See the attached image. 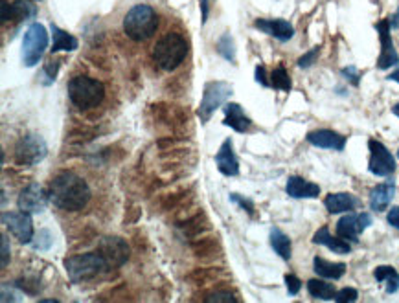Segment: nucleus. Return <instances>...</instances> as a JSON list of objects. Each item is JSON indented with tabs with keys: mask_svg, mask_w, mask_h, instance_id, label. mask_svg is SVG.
I'll list each match as a JSON object with an SVG mask.
<instances>
[{
	"mask_svg": "<svg viewBox=\"0 0 399 303\" xmlns=\"http://www.w3.org/2000/svg\"><path fill=\"white\" fill-rule=\"evenodd\" d=\"M269 241H271V247H273V250L278 253L280 258L284 259V261H289L291 253H293V244H291L289 236H285L280 228H273L271 236H269Z\"/></svg>",
	"mask_w": 399,
	"mask_h": 303,
	"instance_id": "27",
	"label": "nucleus"
},
{
	"mask_svg": "<svg viewBox=\"0 0 399 303\" xmlns=\"http://www.w3.org/2000/svg\"><path fill=\"white\" fill-rule=\"evenodd\" d=\"M368 149H370V162H368V171L376 176H390L396 173V158L392 156L389 149L383 143L370 138L368 140Z\"/></svg>",
	"mask_w": 399,
	"mask_h": 303,
	"instance_id": "9",
	"label": "nucleus"
},
{
	"mask_svg": "<svg viewBox=\"0 0 399 303\" xmlns=\"http://www.w3.org/2000/svg\"><path fill=\"white\" fill-rule=\"evenodd\" d=\"M342 76L348 79V81L353 85V87H359V79H361V72L357 70L356 66H346L342 68Z\"/></svg>",
	"mask_w": 399,
	"mask_h": 303,
	"instance_id": "37",
	"label": "nucleus"
},
{
	"mask_svg": "<svg viewBox=\"0 0 399 303\" xmlns=\"http://www.w3.org/2000/svg\"><path fill=\"white\" fill-rule=\"evenodd\" d=\"M313 270H315V274L324 278V280H340L342 275L346 274V264L344 263H331L328 259L320 258L317 255L315 261H313Z\"/></svg>",
	"mask_w": 399,
	"mask_h": 303,
	"instance_id": "24",
	"label": "nucleus"
},
{
	"mask_svg": "<svg viewBox=\"0 0 399 303\" xmlns=\"http://www.w3.org/2000/svg\"><path fill=\"white\" fill-rule=\"evenodd\" d=\"M217 52L221 55H223V57L226 61H232V63L235 61V57H234V55H235V46H234V43H232V37H230L228 33H224L223 37L219 39Z\"/></svg>",
	"mask_w": 399,
	"mask_h": 303,
	"instance_id": "30",
	"label": "nucleus"
},
{
	"mask_svg": "<svg viewBox=\"0 0 399 303\" xmlns=\"http://www.w3.org/2000/svg\"><path fill=\"white\" fill-rule=\"evenodd\" d=\"M256 81L262 85V87H271V83H269L267 79V72H265V66L263 65H257L256 66Z\"/></svg>",
	"mask_w": 399,
	"mask_h": 303,
	"instance_id": "39",
	"label": "nucleus"
},
{
	"mask_svg": "<svg viewBox=\"0 0 399 303\" xmlns=\"http://www.w3.org/2000/svg\"><path fill=\"white\" fill-rule=\"evenodd\" d=\"M48 154V147L37 134H26L15 145V160L21 165H35L43 162Z\"/></svg>",
	"mask_w": 399,
	"mask_h": 303,
	"instance_id": "8",
	"label": "nucleus"
},
{
	"mask_svg": "<svg viewBox=\"0 0 399 303\" xmlns=\"http://www.w3.org/2000/svg\"><path fill=\"white\" fill-rule=\"evenodd\" d=\"M206 302H237V297L230 291H215L213 294L206 296Z\"/></svg>",
	"mask_w": 399,
	"mask_h": 303,
	"instance_id": "34",
	"label": "nucleus"
},
{
	"mask_svg": "<svg viewBox=\"0 0 399 303\" xmlns=\"http://www.w3.org/2000/svg\"><path fill=\"white\" fill-rule=\"evenodd\" d=\"M398 158H399V151H398Z\"/></svg>",
	"mask_w": 399,
	"mask_h": 303,
	"instance_id": "45",
	"label": "nucleus"
},
{
	"mask_svg": "<svg viewBox=\"0 0 399 303\" xmlns=\"http://www.w3.org/2000/svg\"><path fill=\"white\" fill-rule=\"evenodd\" d=\"M234 94V88L230 87L228 83L224 81H210L204 85L202 90L201 105L197 109V116L201 123H208V120L212 118L213 112L221 107Z\"/></svg>",
	"mask_w": 399,
	"mask_h": 303,
	"instance_id": "6",
	"label": "nucleus"
},
{
	"mask_svg": "<svg viewBox=\"0 0 399 303\" xmlns=\"http://www.w3.org/2000/svg\"><path fill=\"white\" fill-rule=\"evenodd\" d=\"M357 297H359V292H357L356 289H353V286H344V289H340V291H337L335 302H339V303L356 302Z\"/></svg>",
	"mask_w": 399,
	"mask_h": 303,
	"instance_id": "31",
	"label": "nucleus"
},
{
	"mask_svg": "<svg viewBox=\"0 0 399 303\" xmlns=\"http://www.w3.org/2000/svg\"><path fill=\"white\" fill-rule=\"evenodd\" d=\"M390 26L392 28H399V10L396 11V15L390 19Z\"/></svg>",
	"mask_w": 399,
	"mask_h": 303,
	"instance_id": "42",
	"label": "nucleus"
},
{
	"mask_svg": "<svg viewBox=\"0 0 399 303\" xmlns=\"http://www.w3.org/2000/svg\"><path fill=\"white\" fill-rule=\"evenodd\" d=\"M232 140L226 138L223 143H221V149L215 154V165L221 175L224 176H237L240 175V160H237V154L234 151V145H232Z\"/></svg>",
	"mask_w": 399,
	"mask_h": 303,
	"instance_id": "15",
	"label": "nucleus"
},
{
	"mask_svg": "<svg viewBox=\"0 0 399 303\" xmlns=\"http://www.w3.org/2000/svg\"><path fill=\"white\" fill-rule=\"evenodd\" d=\"M201 11H202V24L208 21V13H210V0H201Z\"/></svg>",
	"mask_w": 399,
	"mask_h": 303,
	"instance_id": "41",
	"label": "nucleus"
},
{
	"mask_svg": "<svg viewBox=\"0 0 399 303\" xmlns=\"http://www.w3.org/2000/svg\"><path fill=\"white\" fill-rule=\"evenodd\" d=\"M376 30L379 32V39H381V55L378 59V68L379 70H387V68H392V66L398 65L399 55L398 50H396L394 43H392V35H390V19H383L376 24Z\"/></svg>",
	"mask_w": 399,
	"mask_h": 303,
	"instance_id": "12",
	"label": "nucleus"
},
{
	"mask_svg": "<svg viewBox=\"0 0 399 303\" xmlns=\"http://www.w3.org/2000/svg\"><path fill=\"white\" fill-rule=\"evenodd\" d=\"M285 285H287L291 296H296L302 289V281L295 274H285Z\"/></svg>",
	"mask_w": 399,
	"mask_h": 303,
	"instance_id": "35",
	"label": "nucleus"
},
{
	"mask_svg": "<svg viewBox=\"0 0 399 303\" xmlns=\"http://www.w3.org/2000/svg\"><path fill=\"white\" fill-rule=\"evenodd\" d=\"M48 33L43 24H32L24 33V41H22V63L28 68H32L41 61L44 50L48 48Z\"/></svg>",
	"mask_w": 399,
	"mask_h": 303,
	"instance_id": "7",
	"label": "nucleus"
},
{
	"mask_svg": "<svg viewBox=\"0 0 399 303\" xmlns=\"http://www.w3.org/2000/svg\"><path fill=\"white\" fill-rule=\"evenodd\" d=\"M313 242L315 244H320V247H328L331 252L340 253V255H344V253L351 252V242H348L342 237H333L329 233L328 226H322L320 230L313 236Z\"/></svg>",
	"mask_w": 399,
	"mask_h": 303,
	"instance_id": "23",
	"label": "nucleus"
},
{
	"mask_svg": "<svg viewBox=\"0 0 399 303\" xmlns=\"http://www.w3.org/2000/svg\"><path fill=\"white\" fill-rule=\"evenodd\" d=\"M368 226H372V217L368 213H348L340 217L337 222V236L346 239L348 242H357L359 237Z\"/></svg>",
	"mask_w": 399,
	"mask_h": 303,
	"instance_id": "11",
	"label": "nucleus"
},
{
	"mask_svg": "<svg viewBox=\"0 0 399 303\" xmlns=\"http://www.w3.org/2000/svg\"><path fill=\"white\" fill-rule=\"evenodd\" d=\"M66 274L72 283H81V281L93 280L98 274L109 272V264L99 252H87L70 255L65 261Z\"/></svg>",
	"mask_w": 399,
	"mask_h": 303,
	"instance_id": "5",
	"label": "nucleus"
},
{
	"mask_svg": "<svg viewBox=\"0 0 399 303\" xmlns=\"http://www.w3.org/2000/svg\"><path fill=\"white\" fill-rule=\"evenodd\" d=\"M318 54H320V46H315V48L306 52V54L298 59V66H300V68H309V66L318 59Z\"/></svg>",
	"mask_w": 399,
	"mask_h": 303,
	"instance_id": "32",
	"label": "nucleus"
},
{
	"mask_svg": "<svg viewBox=\"0 0 399 303\" xmlns=\"http://www.w3.org/2000/svg\"><path fill=\"white\" fill-rule=\"evenodd\" d=\"M392 112H394V114L399 118V103H396L394 107H392Z\"/></svg>",
	"mask_w": 399,
	"mask_h": 303,
	"instance_id": "44",
	"label": "nucleus"
},
{
	"mask_svg": "<svg viewBox=\"0 0 399 303\" xmlns=\"http://www.w3.org/2000/svg\"><path fill=\"white\" fill-rule=\"evenodd\" d=\"M254 26H256L260 32L267 33V35L278 39L282 43L289 41V39H293V35H295L293 24L284 21V19H257V21L254 22Z\"/></svg>",
	"mask_w": 399,
	"mask_h": 303,
	"instance_id": "18",
	"label": "nucleus"
},
{
	"mask_svg": "<svg viewBox=\"0 0 399 303\" xmlns=\"http://www.w3.org/2000/svg\"><path fill=\"white\" fill-rule=\"evenodd\" d=\"M50 202L63 211H79L90 202V187L83 176L74 171H61L52 178L48 187Z\"/></svg>",
	"mask_w": 399,
	"mask_h": 303,
	"instance_id": "1",
	"label": "nucleus"
},
{
	"mask_svg": "<svg viewBox=\"0 0 399 303\" xmlns=\"http://www.w3.org/2000/svg\"><path fill=\"white\" fill-rule=\"evenodd\" d=\"M52 37H54L52 48H50L52 55L57 52H74L77 48V39L55 24H52Z\"/></svg>",
	"mask_w": 399,
	"mask_h": 303,
	"instance_id": "25",
	"label": "nucleus"
},
{
	"mask_svg": "<svg viewBox=\"0 0 399 303\" xmlns=\"http://www.w3.org/2000/svg\"><path fill=\"white\" fill-rule=\"evenodd\" d=\"M285 191L293 198H317L320 195V187L302 176H289Z\"/></svg>",
	"mask_w": 399,
	"mask_h": 303,
	"instance_id": "22",
	"label": "nucleus"
},
{
	"mask_svg": "<svg viewBox=\"0 0 399 303\" xmlns=\"http://www.w3.org/2000/svg\"><path fill=\"white\" fill-rule=\"evenodd\" d=\"M373 278L379 283H385V291L389 292V294H394V292L399 291V272L394 267L381 264V267L373 270Z\"/></svg>",
	"mask_w": 399,
	"mask_h": 303,
	"instance_id": "26",
	"label": "nucleus"
},
{
	"mask_svg": "<svg viewBox=\"0 0 399 303\" xmlns=\"http://www.w3.org/2000/svg\"><path fill=\"white\" fill-rule=\"evenodd\" d=\"M394 195H396L394 182L389 180L383 182V184H378V186L370 191V208H372V211H378V213L385 211V209L390 206V202H392Z\"/></svg>",
	"mask_w": 399,
	"mask_h": 303,
	"instance_id": "21",
	"label": "nucleus"
},
{
	"mask_svg": "<svg viewBox=\"0 0 399 303\" xmlns=\"http://www.w3.org/2000/svg\"><path fill=\"white\" fill-rule=\"evenodd\" d=\"M324 206L331 215L348 213V211L359 208L361 200L351 193H329L328 197L324 198Z\"/></svg>",
	"mask_w": 399,
	"mask_h": 303,
	"instance_id": "19",
	"label": "nucleus"
},
{
	"mask_svg": "<svg viewBox=\"0 0 399 303\" xmlns=\"http://www.w3.org/2000/svg\"><path fill=\"white\" fill-rule=\"evenodd\" d=\"M0 22L6 24L8 21H15V22H22L30 19V17L35 15V8L30 0H15V2H8V0H2L0 2Z\"/></svg>",
	"mask_w": 399,
	"mask_h": 303,
	"instance_id": "16",
	"label": "nucleus"
},
{
	"mask_svg": "<svg viewBox=\"0 0 399 303\" xmlns=\"http://www.w3.org/2000/svg\"><path fill=\"white\" fill-rule=\"evenodd\" d=\"M33 244L35 247L33 248H41V250H46V248L52 244V236H50V231L48 230H41L39 231V236L35 237V241H33Z\"/></svg>",
	"mask_w": 399,
	"mask_h": 303,
	"instance_id": "36",
	"label": "nucleus"
},
{
	"mask_svg": "<svg viewBox=\"0 0 399 303\" xmlns=\"http://www.w3.org/2000/svg\"><path fill=\"white\" fill-rule=\"evenodd\" d=\"M188 43L181 33H168L153 46V61L160 70L171 72L186 59Z\"/></svg>",
	"mask_w": 399,
	"mask_h": 303,
	"instance_id": "3",
	"label": "nucleus"
},
{
	"mask_svg": "<svg viewBox=\"0 0 399 303\" xmlns=\"http://www.w3.org/2000/svg\"><path fill=\"white\" fill-rule=\"evenodd\" d=\"M121 26H124V32H126L127 37L137 41V43H142V41H148V39H151L157 33L159 15H157V11L151 6L137 4L127 11Z\"/></svg>",
	"mask_w": 399,
	"mask_h": 303,
	"instance_id": "2",
	"label": "nucleus"
},
{
	"mask_svg": "<svg viewBox=\"0 0 399 303\" xmlns=\"http://www.w3.org/2000/svg\"><path fill=\"white\" fill-rule=\"evenodd\" d=\"M0 242H2V263H0V267H2V269H6V267H8V263H10V259H11L10 242H8V236H6V233H2V236H0Z\"/></svg>",
	"mask_w": 399,
	"mask_h": 303,
	"instance_id": "38",
	"label": "nucleus"
},
{
	"mask_svg": "<svg viewBox=\"0 0 399 303\" xmlns=\"http://www.w3.org/2000/svg\"><path fill=\"white\" fill-rule=\"evenodd\" d=\"M68 98L79 110H90L98 107L105 98L104 83L88 76H76L68 81Z\"/></svg>",
	"mask_w": 399,
	"mask_h": 303,
	"instance_id": "4",
	"label": "nucleus"
},
{
	"mask_svg": "<svg viewBox=\"0 0 399 303\" xmlns=\"http://www.w3.org/2000/svg\"><path fill=\"white\" fill-rule=\"evenodd\" d=\"M223 125L234 129L235 132H246L252 127V121L240 103H228L224 105Z\"/></svg>",
	"mask_w": 399,
	"mask_h": 303,
	"instance_id": "20",
	"label": "nucleus"
},
{
	"mask_svg": "<svg viewBox=\"0 0 399 303\" xmlns=\"http://www.w3.org/2000/svg\"><path fill=\"white\" fill-rule=\"evenodd\" d=\"M389 81H396V83H399V68L396 72H392V74H389V77H387Z\"/></svg>",
	"mask_w": 399,
	"mask_h": 303,
	"instance_id": "43",
	"label": "nucleus"
},
{
	"mask_svg": "<svg viewBox=\"0 0 399 303\" xmlns=\"http://www.w3.org/2000/svg\"><path fill=\"white\" fill-rule=\"evenodd\" d=\"M307 291L313 297H318V300H335L337 296V289L328 281H324V278L307 281Z\"/></svg>",
	"mask_w": 399,
	"mask_h": 303,
	"instance_id": "28",
	"label": "nucleus"
},
{
	"mask_svg": "<svg viewBox=\"0 0 399 303\" xmlns=\"http://www.w3.org/2000/svg\"><path fill=\"white\" fill-rule=\"evenodd\" d=\"M2 222L6 228L15 236V239L21 244H28L33 241V220L32 213L28 211H4L2 213Z\"/></svg>",
	"mask_w": 399,
	"mask_h": 303,
	"instance_id": "10",
	"label": "nucleus"
},
{
	"mask_svg": "<svg viewBox=\"0 0 399 303\" xmlns=\"http://www.w3.org/2000/svg\"><path fill=\"white\" fill-rule=\"evenodd\" d=\"M269 83H271V87L273 88H276V90H284V92H289L291 87H293V85H291L289 72L285 70L284 65H278L274 68Z\"/></svg>",
	"mask_w": 399,
	"mask_h": 303,
	"instance_id": "29",
	"label": "nucleus"
},
{
	"mask_svg": "<svg viewBox=\"0 0 399 303\" xmlns=\"http://www.w3.org/2000/svg\"><path fill=\"white\" fill-rule=\"evenodd\" d=\"M50 202L48 191H44L41 184H28L19 195V209L28 213H41Z\"/></svg>",
	"mask_w": 399,
	"mask_h": 303,
	"instance_id": "14",
	"label": "nucleus"
},
{
	"mask_svg": "<svg viewBox=\"0 0 399 303\" xmlns=\"http://www.w3.org/2000/svg\"><path fill=\"white\" fill-rule=\"evenodd\" d=\"M307 142L320 149H331V151H342L346 147V136L331 129H317L307 132Z\"/></svg>",
	"mask_w": 399,
	"mask_h": 303,
	"instance_id": "17",
	"label": "nucleus"
},
{
	"mask_svg": "<svg viewBox=\"0 0 399 303\" xmlns=\"http://www.w3.org/2000/svg\"><path fill=\"white\" fill-rule=\"evenodd\" d=\"M98 252L104 255L110 270L120 269L121 264H126L127 259H129V244L120 237H105L99 242Z\"/></svg>",
	"mask_w": 399,
	"mask_h": 303,
	"instance_id": "13",
	"label": "nucleus"
},
{
	"mask_svg": "<svg viewBox=\"0 0 399 303\" xmlns=\"http://www.w3.org/2000/svg\"><path fill=\"white\" fill-rule=\"evenodd\" d=\"M387 220H389L390 226H394V228H398L399 230V206H394V208L390 209Z\"/></svg>",
	"mask_w": 399,
	"mask_h": 303,
	"instance_id": "40",
	"label": "nucleus"
},
{
	"mask_svg": "<svg viewBox=\"0 0 399 303\" xmlns=\"http://www.w3.org/2000/svg\"><path fill=\"white\" fill-rule=\"evenodd\" d=\"M230 200H232V202H235V204H240L241 208L245 209L249 215H254V202H252L251 198H245L243 195L232 193V195H230Z\"/></svg>",
	"mask_w": 399,
	"mask_h": 303,
	"instance_id": "33",
	"label": "nucleus"
}]
</instances>
